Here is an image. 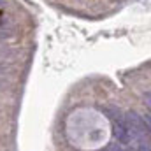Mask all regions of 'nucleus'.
Returning <instances> with one entry per match:
<instances>
[{
	"label": "nucleus",
	"instance_id": "1",
	"mask_svg": "<svg viewBox=\"0 0 151 151\" xmlns=\"http://www.w3.org/2000/svg\"><path fill=\"white\" fill-rule=\"evenodd\" d=\"M104 111L113 119V132L116 141H119L121 144H128L132 141V134H130V128L125 121V116L119 114V111H114V109H104Z\"/></svg>",
	"mask_w": 151,
	"mask_h": 151
},
{
	"label": "nucleus",
	"instance_id": "2",
	"mask_svg": "<svg viewBox=\"0 0 151 151\" xmlns=\"http://www.w3.org/2000/svg\"><path fill=\"white\" fill-rule=\"evenodd\" d=\"M125 121H127V125H128V128H130V134H132V132H135V134H139V135H142V134L148 135V134H150V123L144 121L137 113L128 111V113L125 114Z\"/></svg>",
	"mask_w": 151,
	"mask_h": 151
},
{
	"label": "nucleus",
	"instance_id": "3",
	"mask_svg": "<svg viewBox=\"0 0 151 151\" xmlns=\"http://www.w3.org/2000/svg\"><path fill=\"white\" fill-rule=\"evenodd\" d=\"M135 150L137 151H150V142H148V139L146 141H137V144H135Z\"/></svg>",
	"mask_w": 151,
	"mask_h": 151
}]
</instances>
